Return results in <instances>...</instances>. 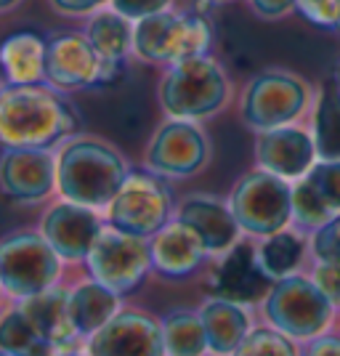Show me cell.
<instances>
[{
    "label": "cell",
    "instance_id": "obj_1",
    "mask_svg": "<svg viewBox=\"0 0 340 356\" xmlns=\"http://www.w3.org/2000/svg\"><path fill=\"white\" fill-rule=\"evenodd\" d=\"M74 128L72 106L51 90L19 86L0 99V138L8 147L43 149Z\"/></svg>",
    "mask_w": 340,
    "mask_h": 356
},
{
    "label": "cell",
    "instance_id": "obj_2",
    "mask_svg": "<svg viewBox=\"0 0 340 356\" xmlns=\"http://www.w3.org/2000/svg\"><path fill=\"white\" fill-rule=\"evenodd\" d=\"M59 192L77 205L104 208L125 184V163L118 152L99 141H74L61 152Z\"/></svg>",
    "mask_w": 340,
    "mask_h": 356
},
{
    "label": "cell",
    "instance_id": "obj_3",
    "mask_svg": "<svg viewBox=\"0 0 340 356\" xmlns=\"http://www.w3.org/2000/svg\"><path fill=\"white\" fill-rule=\"evenodd\" d=\"M210 38L213 32L205 16H178L160 11L138 19L133 30V48L141 59L178 64L194 56H205Z\"/></svg>",
    "mask_w": 340,
    "mask_h": 356
},
{
    "label": "cell",
    "instance_id": "obj_4",
    "mask_svg": "<svg viewBox=\"0 0 340 356\" xmlns=\"http://www.w3.org/2000/svg\"><path fill=\"white\" fill-rule=\"evenodd\" d=\"M226 96L229 86L221 67L205 56L178 61L160 88L165 112H170L178 120L213 115L226 104Z\"/></svg>",
    "mask_w": 340,
    "mask_h": 356
},
{
    "label": "cell",
    "instance_id": "obj_5",
    "mask_svg": "<svg viewBox=\"0 0 340 356\" xmlns=\"http://www.w3.org/2000/svg\"><path fill=\"white\" fill-rule=\"evenodd\" d=\"M59 277V252L38 234H14L0 242V287L30 298L48 290Z\"/></svg>",
    "mask_w": 340,
    "mask_h": 356
},
{
    "label": "cell",
    "instance_id": "obj_6",
    "mask_svg": "<svg viewBox=\"0 0 340 356\" xmlns=\"http://www.w3.org/2000/svg\"><path fill=\"white\" fill-rule=\"evenodd\" d=\"M232 213L252 234H274L293 216V189L271 170H255L234 186Z\"/></svg>",
    "mask_w": 340,
    "mask_h": 356
},
{
    "label": "cell",
    "instance_id": "obj_7",
    "mask_svg": "<svg viewBox=\"0 0 340 356\" xmlns=\"http://www.w3.org/2000/svg\"><path fill=\"white\" fill-rule=\"evenodd\" d=\"M266 314L282 332L293 338L319 335L332 316V300L303 277H282L268 293Z\"/></svg>",
    "mask_w": 340,
    "mask_h": 356
},
{
    "label": "cell",
    "instance_id": "obj_8",
    "mask_svg": "<svg viewBox=\"0 0 340 356\" xmlns=\"http://www.w3.org/2000/svg\"><path fill=\"white\" fill-rule=\"evenodd\" d=\"M88 264L96 282L106 284L120 296L141 282L152 264V255L144 237L125 234L120 229H102L88 252Z\"/></svg>",
    "mask_w": 340,
    "mask_h": 356
},
{
    "label": "cell",
    "instance_id": "obj_9",
    "mask_svg": "<svg viewBox=\"0 0 340 356\" xmlns=\"http://www.w3.org/2000/svg\"><path fill=\"white\" fill-rule=\"evenodd\" d=\"M168 213H170V194L157 178L149 176L125 178L115 200L109 202L112 226L133 237L157 234L168 221Z\"/></svg>",
    "mask_w": 340,
    "mask_h": 356
},
{
    "label": "cell",
    "instance_id": "obj_10",
    "mask_svg": "<svg viewBox=\"0 0 340 356\" xmlns=\"http://www.w3.org/2000/svg\"><path fill=\"white\" fill-rule=\"evenodd\" d=\"M306 86L284 72H264L245 93V120L258 131H274L303 112Z\"/></svg>",
    "mask_w": 340,
    "mask_h": 356
},
{
    "label": "cell",
    "instance_id": "obj_11",
    "mask_svg": "<svg viewBox=\"0 0 340 356\" xmlns=\"http://www.w3.org/2000/svg\"><path fill=\"white\" fill-rule=\"evenodd\" d=\"M90 356H163V327L136 312L115 314L90 335Z\"/></svg>",
    "mask_w": 340,
    "mask_h": 356
},
{
    "label": "cell",
    "instance_id": "obj_12",
    "mask_svg": "<svg viewBox=\"0 0 340 356\" xmlns=\"http://www.w3.org/2000/svg\"><path fill=\"white\" fill-rule=\"evenodd\" d=\"M104 59L83 35H59L45 48V80L59 88H88L102 80Z\"/></svg>",
    "mask_w": 340,
    "mask_h": 356
},
{
    "label": "cell",
    "instance_id": "obj_13",
    "mask_svg": "<svg viewBox=\"0 0 340 356\" xmlns=\"http://www.w3.org/2000/svg\"><path fill=\"white\" fill-rule=\"evenodd\" d=\"M207 157V141L189 122H168L149 144V165L165 176H192Z\"/></svg>",
    "mask_w": 340,
    "mask_h": 356
},
{
    "label": "cell",
    "instance_id": "obj_14",
    "mask_svg": "<svg viewBox=\"0 0 340 356\" xmlns=\"http://www.w3.org/2000/svg\"><path fill=\"white\" fill-rule=\"evenodd\" d=\"M0 186L11 200L38 202L54 189V160L43 149L11 147L0 160Z\"/></svg>",
    "mask_w": 340,
    "mask_h": 356
},
{
    "label": "cell",
    "instance_id": "obj_15",
    "mask_svg": "<svg viewBox=\"0 0 340 356\" xmlns=\"http://www.w3.org/2000/svg\"><path fill=\"white\" fill-rule=\"evenodd\" d=\"M99 234H102L99 216L77 202L56 205L54 210H48V216L43 218V237L61 258H70V261L88 258Z\"/></svg>",
    "mask_w": 340,
    "mask_h": 356
},
{
    "label": "cell",
    "instance_id": "obj_16",
    "mask_svg": "<svg viewBox=\"0 0 340 356\" xmlns=\"http://www.w3.org/2000/svg\"><path fill=\"white\" fill-rule=\"evenodd\" d=\"M314 154H316L314 138L306 131L287 125L266 131L258 141V163L282 178H298L311 170Z\"/></svg>",
    "mask_w": 340,
    "mask_h": 356
},
{
    "label": "cell",
    "instance_id": "obj_17",
    "mask_svg": "<svg viewBox=\"0 0 340 356\" xmlns=\"http://www.w3.org/2000/svg\"><path fill=\"white\" fill-rule=\"evenodd\" d=\"M207 252L202 237L189 223L178 221L163 226L154 242L149 245V255L154 268L165 277H186L200 266L202 255Z\"/></svg>",
    "mask_w": 340,
    "mask_h": 356
},
{
    "label": "cell",
    "instance_id": "obj_18",
    "mask_svg": "<svg viewBox=\"0 0 340 356\" xmlns=\"http://www.w3.org/2000/svg\"><path fill=\"white\" fill-rule=\"evenodd\" d=\"M268 277L255 252L239 245L226 255L223 266L216 274V293L232 303H252L261 300L268 290Z\"/></svg>",
    "mask_w": 340,
    "mask_h": 356
},
{
    "label": "cell",
    "instance_id": "obj_19",
    "mask_svg": "<svg viewBox=\"0 0 340 356\" xmlns=\"http://www.w3.org/2000/svg\"><path fill=\"white\" fill-rule=\"evenodd\" d=\"M181 221L189 223L194 232L202 237L205 248L210 252L229 250L237 239L239 223L234 213L223 208L218 200L210 197H192L181 205Z\"/></svg>",
    "mask_w": 340,
    "mask_h": 356
},
{
    "label": "cell",
    "instance_id": "obj_20",
    "mask_svg": "<svg viewBox=\"0 0 340 356\" xmlns=\"http://www.w3.org/2000/svg\"><path fill=\"white\" fill-rule=\"evenodd\" d=\"M22 312L27 314L38 335L51 346H67L74 338V325L70 316V293L59 287H48L38 296L24 298Z\"/></svg>",
    "mask_w": 340,
    "mask_h": 356
},
{
    "label": "cell",
    "instance_id": "obj_21",
    "mask_svg": "<svg viewBox=\"0 0 340 356\" xmlns=\"http://www.w3.org/2000/svg\"><path fill=\"white\" fill-rule=\"evenodd\" d=\"M45 48L48 45L35 32H16L6 38V43L0 45V64L11 86H32L43 77Z\"/></svg>",
    "mask_w": 340,
    "mask_h": 356
},
{
    "label": "cell",
    "instance_id": "obj_22",
    "mask_svg": "<svg viewBox=\"0 0 340 356\" xmlns=\"http://www.w3.org/2000/svg\"><path fill=\"white\" fill-rule=\"evenodd\" d=\"M202 327L207 335V348H213L216 354H234L239 343L248 338V314L239 309V303L232 300H210L202 314Z\"/></svg>",
    "mask_w": 340,
    "mask_h": 356
},
{
    "label": "cell",
    "instance_id": "obj_23",
    "mask_svg": "<svg viewBox=\"0 0 340 356\" xmlns=\"http://www.w3.org/2000/svg\"><path fill=\"white\" fill-rule=\"evenodd\" d=\"M118 314V293L102 282L80 284L70 293V316L80 335H93Z\"/></svg>",
    "mask_w": 340,
    "mask_h": 356
},
{
    "label": "cell",
    "instance_id": "obj_24",
    "mask_svg": "<svg viewBox=\"0 0 340 356\" xmlns=\"http://www.w3.org/2000/svg\"><path fill=\"white\" fill-rule=\"evenodd\" d=\"M88 40L99 51L104 64H120L133 43V30L128 19L118 11H104L88 24Z\"/></svg>",
    "mask_w": 340,
    "mask_h": 356
},
{
    "label": "cell",
    "instance_id": "obj_25",
    "mask_svg": "<svg viewBox=\"0 0 340 356\" xmlns=\"http://www.w3.org/2000/svg\"><path fill=\"white\" fill-rule=\"evenodd\" d=\"M165 351L170 356H202L207 348V335L197 314L176 312L163 322Z\"/></svg>",
    "mask_w": 340,
    "mask_h": 356
},
{
    "label": "cell",
    "instance_id": "obj_26",
    "mask_svg": "<svg viewBox=\"0 0 340 356\" xmlns=\"http://www.w3.org/2000/svg\"><path fill=\"white\" fill-rule=\"evenodd\" d=\"M314 144L316 154L322 160H340V96L338 90H325L322 102L316 106V120H314Z\"/></svg>",
    "mask_w": 340,
    "mask_h": 356
},
{
    "label": "cell",
    "instance_id": "obj_27",
    "mask_svg": "<svg viewBox=\"0 0 340 356\" xmlns=\"http://www.w3.org/2000/svg\"><path fill=\"white\" fill-rule=\"evenodd\" d=\"M300 255H303L300 237L290 234V232H274L264 242V248L258 252V261H261V266L268 277H280L282 280L300 264Z\"/></svg>",
    "mask_w": 340,
    "mask_h": 356
},
{
    "label": "cell",
    "instance_id": "obj_28",
    "mask_svg": "<svg viewBox=\"0 0 340 356\" xmlns=\"http://www.w3.org/2000/svg\"><path fill=\"white\" fill-rule=\"evenodd\" d=\"M40 343L45 341L38 335V330L32 327V322L22 309L8 312L0 319V351L3 354L30 356Z\"/></svg>",
    "mask_w": 340,
    "mask_h": 356
},
{
    "label": "cell",
    "instance_id": "obj_29",
    "mask_svg": "<svg viewBox=\"0 0 340 356\" xmlns=\"http://www.w3.org/2000/svg\"><path fill=\"white\" fill-rule=\"evenodd\" d=\"M293 216L298 218V223L319 229L322 223L332 218V210L322 202V197L314 192L309 181H303L298 184V189H293Z\"/></svg>",
    "mask_w": 340,
    "mask_h": 356
},
{
    "label": "cell",
    "instance_id": "obj_30",
    "mask_svg": "<svg viewBox=\"0 0 340 356\" xmlns=\"http://www.w3.org/2000/svg\"><path fill=\"white\" fill-rule=\"evenodd\" d=\"M306 181L332 213L340 210V160H322L319 165H311Z\"/></svg>",
    "mask_w": 340,
    "mask_h": 356
},
{
    "label": "cell",
    "instance_id": "obj_31",
    "mask_svg": "<svg viewBox=\"0 0 340 356\" xmlns=\"http://www.w3.org/2000/svg\"><path fill=\"white\" fill-rule=\"evenodd\" d=\"M234 356H296L293 343L274 330H255L239 343Z\"/></svg>",
    "mask_w": 340,
    "mask_h": 356
},
{
    "label": "cell",
    "instance_id": "obj_32",
    "mask_svg": "<svg viewBox=\"0 0 340 356\" xmlns=\"http://www.w3.org/2000/svg\"><path fill=\"white\" fill-rule=\"evenodd\" d=\"M314 252L322 264H340V216L325 221L314 234Z\"/></svg>",
    "mask_w": 340,
    "mask_h": 356
},
{
    "label": "cell",
    "instance_id": "obj_33",
    "mask_svg": "<svg viewBox=\"0 0 340 356\" xmlns=\"http://www.w3.org/2000/svg\"><path fill=\"white\" fill-rule=\"evenodd\" d=\"M300 14L322 27H340V0H298Z\"/></svg>",
    "mask_w": 340,
    "mask_h": 356
},
{
    "label": "cell",
    "instance_id": "obj_34",
    "mask_svg": "<svg viewBox=\"0 0 340 356\" xmlns=\"http://www.w3.org/2000/svg\"><path fill=\"white\" fill-rule=\"evenodd\" d=\"M168 3L170 0H112V6H115L118 14H122L125 19H136V22L144 19V16L165 11Z\"/></svg>",
    "mask_w": 340,
    "mask_h": 356
},
{
    "label": "cell",
    "instance_id": "obj_35",
    "mask_svg": "<svg viewBox=\"0 0 340 356\" xmlns=\"http://www.w3.org/2000/svg\"><path fill=\"white\" fill-rule=\"evenodd\" d=\"M316 287L340 306V264H322L316 268Z\"/></svg>",
    "mask_w": 340,
    "mask_h": 356
},
{
    "label": "cell",
    "instance_id": "obj_36",
    "mask_svg": "<svg viewBox=\"0 0 340 356\" xmlns=\"http://www.w3.org/2000/svg\"><path fill=\"white\" fill-rule=\"evenodd\" d=\"M250 3H252V8H255L261 16H266V19H277V16L287 14L298 0H250Z\"/></svg>",
    "mask_w": 340,
    "mask_h": 356
},
{
    "label": "cell",
    "instance_id": "obj_37",
    "mask_svg": "<svg viewBox=\"0 0 340 356\" xmlns=\"http://www.w3.org/2000/svg\"><path fill=\"white\" fill-rule=\"evenodd\" d=\"M61 14H88V11H96L104 0H51Z\"/></svg>",
    "mask_w": 340,
    "mask_h": 356
},
{
    "label": "cell",
    "instance_id": "obj_38",
    "mask_svg": "<svg viewBox=\"0 0 340 356\" xmlns=\"http://www.w3.org/2000/svg\"><path fill=\"white\" fill-rule=\"evenodd\" d=\"M309 356H340V341L338 338H319V341H314Z\"/></svg>",
    "mask_w": 340,
    "mask_h": 356
},
{
    "label": "cell",
    "instance_id": "obj_39",
    "mask_svg": "<svg viewBox=\"0 0 340 356\" xmlns=\"http://www.w3.org/2000/svg\"><path fill=\"white\" fill-rule=\"evenodd\" d=\"M16 3H19V0H0V11H3V8H11Z\"/></svg>",
    "mask_w": 340,
    "mask_h": 356
},
{
    "label": "cell",
    "instance_id": "obj_40",
    "mask_svg": "<svg viewBox=\"0 0 340 356\" xmlns=\"http://www.w3.org/2000/svg\"><path fill=\"white\" fill-rule=\"evenodd\" d=\"M335 90H338V96H340V67H338V72H335Z\"/></svg>",
    "mask_w": 340,
    "mask_h": 356
},
{
    "label": "cell",
    "instance_id": "obj_41",
    "mask_svg": "<svg viewBox=\"0 0 340 356\" xmlns=\"http://www.w3.org/2000/svg\"><path fill=\"white\" fill-rule=\"evenodd\" d=\"M3 356H19V354H3Z\"/></svg>",
    "mask_w": 340,
    "mask_h": 356
},
{
    "label": "cell",
    "instance_id": "obj_42",
    "mask_svg": "<svg viewBox=\"0 0 340 356\" xmlns=\"http://www.w3.org/2000/svg\"><path fill=\"white\" fill-rule=\"evenodd\" d=\"M0 99H3V90H0Z\"/></svg>",
    "mask_w": 340,
    "mask_h": 356
},
{
    "label": "cell",
    "instance_id": "obj_43",
    "mask_svg": "<svg viewBox=\"0 0 340 356\" xmlns=\"http://www.w3.org/2000/svg\"><path fill=\"white\" fill-rule=\"evenodd\" d=\"M72 356H77V354H72Z\"/></svg>",
    "mask_w": 340,
    "mask_h": 356
}]
</instances>
